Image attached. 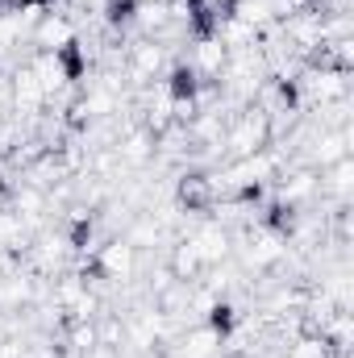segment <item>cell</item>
Instances as JSON below:
<instances>
[{
  "instance_id": "1",
  "label": "cell",
  "mask_w": 354,
  "mask_h": 358,
  "mask_svg": "<svg viewBox=\"0 0 354 358\" xmlns=\"http://www.w3.org/2000/svg\"><path fill=\"white\" fill-rule=\"evenodd\" d=\"M221 146L234 155V159H246V155H259L271 146V121H267V113L259 104H246V108H238L229 121H225V138H221Z\"/></svg>"
},
{
  "instance_id": "2",
  "label": "cell",
  "mask_w": 354,
  "mask_h": 358,
  "mask_svg": "<svg viewBox=\"0 0 354 358\" xmlns=\"http://www.w3.org/2000/svg\"><path fill=\"white\" fill-rule=\"evenodd\" d=\"M176 59H171V46H163L159 38H138L134 46H125V55H121V71L134 80V84H155V80H163L167 76V67H171Z\"/></svg>"
},
{
  "instance_id": "3",
  "label": "cell",
  "mask_w": 354,
  "mask_h": 358,
  "mask_svg": "<svg viewBox=\"0 0 354 358\" xmlns=\"http://www.w3.org/2000/svg\"><path fill=\"white\" fill-rule=\"evenodd\" d=\"M92 271L108 283H129L138 275V250L125 238H108L104 246L92 250Z\"/></svg>"
},
{
  "instance_id": "4",
  "label": "cell",
  "mask_w": 354,
  "mask_h": 358,
  "mask_svg": "<svg viewBox=\"0 0 354 358\" xmlns=\"http://www.w3.org/2000/svg\"><path fill=\"white\" fill-rule=\"evenodd\" d=\"M29 42H34L38 50H46V55H63L67 46H76V42H80V25H76L67 13L50 8V13L29 29Z\"/></svg>"
},
{
  "instance_id": "5",
  "label": "cell",
  "mask_w": 354,
  "mask_h": 358,
  "mask_svg": "<svg viewBox=\"0 0 354 358\" xmlns=\"http://www.w3.org/2000/svg\"><path fill=\"white\" fill-rule=\"evenodd\" d=\"M183 63L196 71V80L217 84V80H221V71H225V63H229V50H225V42H221L217 34H204V38H192V46H187Z\"/></svg>"
},
{
  "instance_id": "6",
  "label": "cell",
  "mask_w": 354,
  "mask_h": 358,
  "mask_svg": "<svg viewBox=\"0 0 354 358\" xmlns=\"http://www.w3.org/2000/svg\"><path fill=\"white\" fill-rule=\"evenodd\" d=\"M217 200H221V196H217L208 171H183V176H179V183H176V208L179 213L204 217V213H213Z\"/></svg>"
},
{
  "instance_id": "7",
  "label": "cell",
  "mask_w": 354,
  "mask_h": 358,
  "mask_svg": "<svg viewBox=\"0 0 354 358\" xmlns=\"http://www.w3.org/2000/svg\"><path fill=\"white\" fill-rule=\"evenodd\" d=\"M187 242H192V250L200 255V263L204 267H221V263H229V229L225 225H217V221H204V225H196L192 234H187Z\"/></svg>"
},
{
  "instance_id": "8",
  "label": "cell",
  "mask_w": 354,
  "mask_h": 358,
  "mask_svg": "<svg viewBox=\"0 0 354 358\" xmlns=\"http://www.w3.org/2000/svg\"><path fill=\"white\" fill-rule=\"evenodd\" d=\"M129 25H134L142 38H163L167 29H176V25H171V8H167V0H138Z\"/></svg>"
},
{
  "instance_id": "9",
  "label": "cell",
  "mask_w": 354,
  "mask_h": 358,
  "mask_svg": "<svg viewBox=\"0 0 354 358\" xmlns=\"http://www.w3.org/2000/svg\"><path fill=\"white\" fill-rule=\"evenodd\" d=\"M29 242H34V229L25 225V217L13 213V208H0V255H8V259L21 263V255L29 250Z\"/></svg>"
},
{
  "instance_id": "10",
  "label": "cell",
  "mask_w": 354,
  "mask_h": 358,
  "mask_svg": "<svg viewBox=\"0 0 354 358\" xmlns=\"http://www.w3.org/2000/svg\"><path fill=\"white\" fill-rule=\"evenodd\" d=\"M317 187H321V196H330L334 204H346L354 192V163L351 159H338V163H330L321 176H317Z\"/></svg>"
},
{
  "instance_id": "11",
  "label": "cell",
  "mask_w": 354,
  "mask_h": 358,
  "mask_svg": "<svg viewBox=\"0 0 354 358\" xmlns=\"http://www.w3.org/2000/svg\"><path fill=\"white\" fill-rule=\"evenodd\" d=\"M38 296V279L29 275V271H8L4 279H0V308H21V304H29Z\"/></svg>"
},
{
  "instance_id": "12",
  "label": "cell",
  "mask_w": 354,
  "mask_h": 358,
  "mask_svg": "<svg viewBox=\"0 0 354 358\" xmlns=\"http://www.w3.org/2000/svg\"><path fill=\"white\" fill-rule=\"evenodd\" d=\"M283 358H338V355H334V346H330L321 334H300V338L288 346Z\"/></svg>"
},
{
  "instance_id": "13",
  "label": "cell",
  "mask_w": 354,
  "mask_h": 358,
  "mask_svg": "<svg viewBox=\"0 0 354 358\" xmlns=\"http://www.w3.org/2000/svg\"><path fill=\"white\" fill-rule=\"evenodd\" d=\"M0 358H25V346L21 342H0Z\"/></svg>"
}]
</instances>
